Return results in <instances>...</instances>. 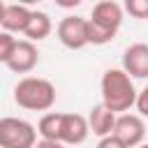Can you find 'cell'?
Returning <instances> with one entry per match:
<instances>
[{
	"label": "cell",
	"mask_w": 148,
	"mask_h": 148,
	"mask_svg": "<svg viewBox=\"0 0 148 148\" xmlns=\"http://www.w3.org/2000/svg\"><path fill=\"white\" fill-rule=\"evenodd\" d=\"M90 125L88 116L81 113H62V130H60V143L65 146H79L88 139Z\"/></svg>",
	"instance_id": "obj_9"
},
{
	"label": "cell",
	"mask_w": 148,
	"mask_h": 148,
	"mask_svg": "<svg viewBox=\"0 0 148 148\" xmlns=\"http://www.w3.org/2000/svg\"><path fill=\"white\" fill-rule=\"evenodd\" d=\"M95 148H127V146H125V143H123V141H120L116 134H111V136H104V139H99Z\"/></svg>",
	"instance_id": "obj_17"
},
{
	"label": "cell",
	"mask_w": 148,
	"mask_h": 148,
	"mask_svg": "<svg viewBox=\"0 0 148 148\" xmlns=\"http://www.w3.org/2000/svg\"><path fill=\"white\" fill-rule=\"evenodd\" d=\"M56 35H58V39L65 49L79 51V49L90 44V39H88V18L76 16V14L65 16V18H60V23L56 28Z\"/></svg>",
	"instance_id": "obj_5"
},
{
	"label": "cell",
	"mask_w": 148,
	"mask_h": 148,
	"mask_svg": "<svg viewBox=\"0 0 148 148\" xmlns=\"http://www.w3.org/2000/svg\"><path fill=\"white\" fill-rule=\"evenodd\" d=\"M139 148H148V143H141V146H139Z\"/></svg>",
	"instance_id": "obj_19"
},
{
	"label": "cell",
	"mask_w": 148,
	"mask_h": 148,
	"mask_svg": "<svg viewBox=\"0 0 148 148\" xmlns=\"http://www.w3.org/2000/svg\"><path fill=\"white\" fill-rule=\"evenodd\" d=\"M37 127L23 118L5 116L0 118V148H35Z\"/></svg>",
	"instance_id": "obj_4"
},
{
	"label": "cell",
	"mask_w": 148,
	"mask_h": 148,
	"mask_svg": "<svg viewBox=\"0 0 148 148\" xmlns=\"http://www.w3.org/2000/svg\"><path fill=\"white\" fill-rule=\"evenodd\" d=\"M51 30H53V21H51V16L46 14V12H39V9H32V16H30V21H28V28H25V32H23V39H28V42H42V39H46L49 35H51Z\"/></svg>",
	"instance_id": "obj_12"
},
{
	"label": "cell",
	"mask_w": 148,
	"mask_h": 148,
	"mask_svg": "<svg viewBox=\"0 0 148 148\" xmlns=\"http://www.w3.org/2000/svg\"><path fill=\"white\" fill-rule=\"evenodd\" d=\"M116 120H118V116H116L113 111H109L104 104L92 106V109H90V113H88L90 132H92L95 136H99V139H104V136H111V134H113V130H116Z\"/></svg>",
	"instance_id": "obj_11"
},
{
	"label": "cell",
	"mask_w": 148,
	"mask_h": 148,
	"mask_svg": "<svg viewBox=\"0 0 148 148\" xmlns=\"http://www.w3.org/2000/svg\"><path fill=\"white\" fill-rule=\"evenodd\" d=\"M99 92H102V104L116 116L130 113V109L136 106V97H139V90L134 88V79L123 67H111L102 74Z\"/></svg>",
	"instance_id": "obj_1"
},
{
	"label": "cell",
	"mask_w": 148,
	"mask_h": 148,
	"mask_svg": "<svg viewBox=\"0 0 148 148\" xmlns=\"http://www.w3.org/2000/svg\"><path fill=\"white\" fill-rule=\"evenodd\" d=\"M37 62H39V49L28 39H18V44L12 53V58L5 62V67L14 74H28L37 67Z\"/></svg>",
	"instance_id": "obj_8"
},
{
	"label": "cell",
	"mask_w": 148,
	"mask_h": 148,
	"mask_svg": "<svg viewBox=\"0 0 148 148\" xmlns=\"http://www.w3.org/2000/svg\"><path fill=\"white\" fill-rule=\"evenodd\" d=\"M123 7L134 18H148V0H127Z\"/></svg>",
	"instance_id": "obj_15"
},
{
	"label": "cell",
	"mask_w": 148,
	"mask_h": 148,
	"mask_svg": "<svg viewBox=\"0 0 148 148\" xmlns=\"http://www.w3.org/2000/svg\"><path fill=\"white\" fill-rule=\"evenodd\" d=\"M136 111L141 118H148V83L139 90V97H136Z\"/></svg>",
	"instance_id": "obj_16"
},
{
	"label": "cell",
	"mask_w": 148,
	"mask_h": 148,
	"mask_svg": "<svg viewBox=\"0 0 148 148\" xmlns=\"http://www.w3.org/2000/svg\"><path fill=\"white\" fill-rule=\"evenodd\" d=\"M113 134L127 146V148H139L146 139V123L139 113H123L116 120Z\"/></svg>",
	"instance_id": "obj_6"
},
{
	"label": "cell",
	"mask_w": 148,
	"mask_h": 148,
	"mask_svg": "<svg viewBox=\"0 0 148 148\" xmlns=\"http://www.w3.org/2000/svg\"><path fill=\"white\" fill-rule=\"evenodd\" d=\"M35 148H65V143H60V141H46V139H39Z\"/></svg>",
	"instance_id": "obj_18"
},
{
	"label": "cell",
	"mask_w": 148,
	"mask_h": 148,
	"mask_svg": "<svg viewBox=\"0 0 148 148\" xmlns=\"http://www.w3.org/2000/svg\"><path fill=\"white\" fill-rule=\"evenodd\" d=\"M16 44H18V39H16L12 32H0V62H2V65L12 58Z\"/></svg>",
	"instance_id": "obj_14"
},
{
	"label": "cell",
	"mask_w": 148,
	"mask_h": 148,
	"mask_svg": "<svg viewBox=\"0 0 148 148\" xmlns=\"http://www.w3.org/2000/svg\"><path fill=\"white\" fill-rule=\"evenodd\" d=\"M123 69L132 79H148V44L134 42L123 53Z\"/></svg>",
	"instance_id": "obj_10"
},
{
	"label": "cell",
	"mask_w": 148,
	"mask_h": 148,
	"mask_svg": "<svg viewBox=\"0 0 148 148\" xmlns=\"http://www.w3.org/2000/svg\"><path fill=\"white\" fill-rule=\"evenodd\" d=\"M123 16H125V7L118 5L116 0H99L97 5H92L90 18H88V39L92 46H104L109 44L120 25H123Z\"/></svg>",
	"instance_id": "obj_2"
},
{
	"label": "cell",
	"mask_w": 148,
	"mask_h": 148,
	"mask_svg": "<svg viewBox=\"0 0 148 148\" xmlns=\"http://www.w3.org/2000/svg\"><path fill=\"white\" fill-rule=\"evenodd\" d=\"M14 102L28 111H49L56 104V86L42 76H23L14 86Z\"/></svg>",
	"instance_id": "obj_3"
},
{
	"label": "cell",
	"mask_w": 148,
	"mask_h": 148,
	"mask_svg": "<svg viewBox=\"0 0 148 148\" xmlns=\"http://www.w3.org/2000/svg\"><path fill=\"white\" fill-rule=\"evenodd\" d=\"M32 16V9L18 2H0V28L2 32H25L28 21Z\"/></svg>",
	"instance_id": "obj_7"
},
{
	"label": "cell",
	"mask_w": 148,
	"mask_h": 148,
	"mask_svg": "<svg viewBox=\"0 0 148 148\" xmlns=\"http://www.w3.org/2000/svg\"><path fill=\"white\" fill-rule=\"evenodd\" d=\"M60 130H62V113L58 111L44 113L37 123V134L39 139H46V141H60Z\"/></svg>",
	"instance_id": "obj_13"
}]
</instances>
